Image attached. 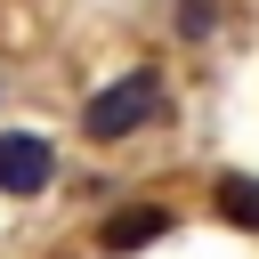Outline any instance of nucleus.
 Returning a JSON list of instances; mask_svg holds the SVG:
<instances>
[{"instance_id":"nucleus-4","label":"nucleus","mask_w":259,"mask_h":259,"mask_svg":"<svg viewBox=\"0 0 259 259\" xmlns=\"http://www.w3.org/2000/svg\"><path fill=\"white\" fill-rule=\"evenodd\" d=\"M210 210H219L227 227H243V235H259V178H243V170H227V178L210 186Z\"/></svg>"},{"instance_id":"nucleus-5","label":"nucleus","mask_w":259,"mask_h":259,"mask_svg":"<svg viewBox=\"0 0 259 259\" xmlns=\"http://www.w3.org/2000/svg\"><path fill=\"white\" fill-rule=\"evenodd\" d=\"M219 32V0H178V40H210Z\"/></svg>"},{"instance_id":"nucleus-2","label":"nucleus","mask_w":259,"mask_h":259,"mask_svg":"<svg viewBox=\"0 0 259 259\" xmlns=\"http://www.w3.org/2000/svg\"><path fill=\"white\" fill-rule=\"evenodd\" d=\"M49 186H57V146H49L40 130H0V194L32 202V194H49Z\"/></svg>"},{"instance_id":"nucleus-3","label":"nucleus","mask_w":259,"mask_h":259,"mask_svg":"<svg viewBox=\"0 0 259 259\" xmlns=\"http://www.w3.org/2000/svg\"><path fill=\"white\" fill-rule=\"evenodd\" d=\"M162 235H170V210H162V202H130V210H113V219L97 227V251L121 259V251H146V243H162Z\"/></svg>"},{"instance_id":"nucleus-1","label":"nucleus","mask_w":259,"mask_h":259,"mask_svg":"<svg viewBox=\"0 0 259 259\" xmlns=\"http://www.w3.org/2000/svg\"><path fill=\"white\" fill-rule=\"evenodd\" d=\"M154 113H162V73H154V65H130L121 81H105V89L81 105V138H89V146H121V138L154 130Z\"/></svg>"}]
</instances>
